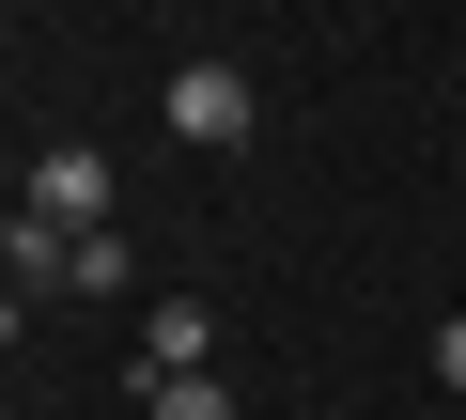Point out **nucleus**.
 I'll return each instance as SVG.
<instances>
[{
    "instance_id": "obj_1",
    "label": "nucleus",
    "mask_w": 466,
    "mask_h": 420,
    "mask_svg": "<svg viewBox=\"0 0 466 420\" xmlns=\"http://www.w3.org/2000/svg\"><path fill=\"white\" fill-rule=\"evenodd\" d=\"M249 109H265V94H249V63H218V47H202V63H171V125H187L202 156L249 140Z\"/></svg>"
},
{
    "instance_id": "obj_2",
    "label": "nucleus",
    "mask_w": 466,
    "mask_h": 420,
    "mask_svg": "<svg viewBox=\"0 0 466 420\" xmlns=\"http://www.w3.org/2000/svg\"><path fill=\"white\" fill-rule=\"evenodd\" d=\"M32 219H63V234H109V156H94V140H63V156L32 171Z\"/></svg>"
},
{
    "instance_id": "obj_3",
    "label": "nucleus",
    "mask_w": 466,
    "mask_h": 420,
    "mask_svg": "<svg viewBox=\"0 0 466 420\" xmlns=\"http://www.w3.org/2000/svg\"><path fill=\"white\" fill-rule=\"evenodd\" d=\"M140 358H156V374H202V358H218V312H202V296H156V312H140Z\"/></svg>"
},
{
    "instance_id": "obj_4",
    "label": "nucleus",
    "mask_w": 466,
    "mask_h": 420,
    "mask_svg": "<svg viewBox=\"0 0 466 420\" xmlns=\"http://www.w3.org/2000/svg\"><path fill=\"white\" fill-rule=\"evenodd\" d=\"M63 219H32V202H16V234H0V281H16V296H63Z\"/></svg>"
},
{
    "instance_id": "obj_5",
    "label": "nucleus",
    "mask_w": 466,
    "mask_h": 420,
    "mask_svg": "<svg viewBox=\"0 0 466 420\" xmlns=\"http://www.w3.org/2000/svg\"><path fill=\"white\" fill-rule=\"evenodd\" d=\"M125 281H140L125 234H78V250H63V296H125Z\"/></svg>"
},
{
    "instance_id": "obj_6",
    "label": "nucleus",
    "mask_w": 466,
    "mask_h": 420,
    "mask_svg": "<svg viewBox=\"0 0 466 420\" xmlns=\"http://www.w3.org/2000/svg\"><path fill=\"white\" fill-rule=\"evenodd\" d=\"M140 405H156V420H233V389H218V374H140Z\"/></svg>"
},
{
    "instance_id": "obj_7",
    "label": "nucleus",
    "mask_w": 466,
    "mask_h": 420,
    "mask_svg": "<svg viewBox=\"0 0 466 420\" xmlns=\"http://www.w3.org/2000/svg\"><path fill=\"white\" fill-rule=\"evenodd\" d=\"M435 389H466V312H451V327H435Z\"/></svg>"
},
{
    "instance_id": "obj_8",
    "label": "nucleus",
    "mask_w": 466,
    "mask_h": 420,
    "mask_svg": "<svg viewBox=\"0 0 466 420\" xmlns=\"http://www.w3.org/2000/svg\"><path fill=\"white\" fill-rule=\"evenodd\" d=\"M16 312H32V296H16V281H0V343H16Z\"/></svg>"
}]
</instances>
